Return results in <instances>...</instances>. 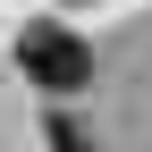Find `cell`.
Here are the masks:
<instances>
[{"label": "cell", "instance_id": "cell-1", "mask_svg": "<svg viewBox=\"0 0 152 152\" xmlns=\"http://www.w3.org/2000/svg\"><path fill=\"white\" fill-rule=\"evenodd\" d=\"M17 68H26L42 93H76V85L93 76V51H85V34H68V26H42V17H34V26L17 34Z\"/></svg>", "mask_w": 152, "mask_h": 152}, {"label": "cell", "instance_id": "cell-2", "mask_svg": "<svg viewBox=\"0 0 152 152\" xmlns=\"http://www.w3.org/2000/svg\"><path fill=\"white\" fill-rule=\"evenodd\" d=\"M42 144H51V152H102V144H93L76 118H42Z\"/></svg>", "mask_w": 152, "mask_h": 152}]
</instances>
